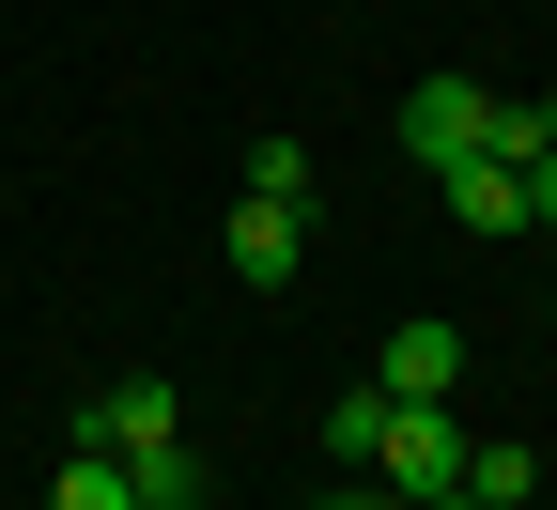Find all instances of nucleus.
<instances>
[{
	"label": "nucleus",
	"mask_w": 557,
	"mask_h": 510,
	"mask_svg": "<svg viewBox=\"0 0 557 510\" xmlns=\"http://www.w3.org/2000/svg\"><path fill=\"white\" fill-rule=\"evenodd\" d=\"M542 310H557V295H542Z\"/></svg>",
	"instance_id": "nucleus-14"
},
{
	"label": "nucleus",
	"mask_w": 557,
	"mask_h": 510,
	"mask_svg": "<svg viewBox=\"0 0 557 510\" xmlns=\"http://www.w3.org/2000/svg\"><path fill=\"white\" fill-rule=\"evenodd\" d=\"M372 387H387V402H449V387H465V325H449V310H418V325H387V356H372Z\"/></svg>",
	"instance_id": "nucleus-5"
},
{
	"label": "nucleus",
	"mask_w": 557,
	"mask_h": 510,
	"mask_svg": "<svg viewBox=\"0 0 557 510\" xmlns=\"http://www.w3.org/2000/svg\"><path fill=\"white\" fill-rule=\"evenodd\" d=\"M218 248H233V278H248V295H278V278H295V263H310V201H263V186H248Z\"/></svg>",
	"instance_id": "nucleus-4"
},
{
	"label": "nucleus",
	"mask_w": 557,
	"mask_h": 510,
	"mask_svg": "<svg viewBox=\"0 0 557 510\" xmlns=\"http://www.w3.org/2000/svg\"><path fill=\"white\" fill-rule=\"evenodd\" d=\"M124 480H139V510H218V480H201V449H186V433H171V449H139Z\"/></svg>",
	"instance_id": "nucleus-7"
},
{
	"label": "nucleus",
	"mask_w": 557,
	"mask_h": 510,
	"mask_svg": "<svg viewBox=\"0 0 557 510\" xmlns=\"http://www.w3.org/2000/svg\"><path fill=\"white\" fill-rule=\"evenodd\" d=\"M372 418H387V387H341V402H325V449H341V464H372Z\"/></svg>",
	"instance_id": "nucleus-11"
},
{
	"label": "nucleus",
	"mask_w": 557,
	"mask_h": 510,
	"mask_svg": "<svg viewBox=\"0 0 557 510\" xmlns=\"http://www.w3.org/2000/svg\"><path fill=\"white\" fill-rule=\"evenodd\" d=\"M434 186H449V216H465V233H527V171H496V156H449Z\"/></svg>",
	"instance_id": "nucleus-6"
},
{
	"label": "nucleus",
	"mask_w": 557,
	"mask_h": 510,
	"mask_svg": "<svg viewBox=\"0 0 557 510\" xmlns=\"http://www.w3.org/2000/svg\"><path fill=\"white\" fill-rule=\"evenodd\" d=\"M47 510H139V480H124L109 449H62V480H47Z\"/></svg>",
	"instance_id": "nucleus-8"
},
{
	"label": "nucleus",
	"mask_w": 557,
	"mask_h": 510,
	"mask_svg": "<svg viewBox=\"0 0 557 510\" xmlns=\"http://www.w3.org/2000/svg\"><path fill=\"white\" fill-rule=\"evenodd\" d=\"M527 109H542V156H557V94H527Z\"/></svg>",
	"instance_id": "nucleus-13"
},
{
	"label": "nucleus",
	"mask_w": 557,
	"mask_h": 510,
	"mask_svg": "<svg viewBox=\"0 0 557 510\" xmlns=\"http://www.w3.org/2000/svg\"><path fill=\"white\" fill-rule=\"evenodd\" d=\"M171 433H186L171 372H109V387L78 402V449H109V464H139V449H171Z\"/></svg>",
	"instance_id": "nucleus-2"
},
{
	"label": "nucleus",
	"mask_w": 557,
	"mask_h": 510,
	"mask_svg": "<svg viewBox=\"0 0 557 510\" xmlns=\"http://www.w3.org/2000/svg\"><path fill=\"white\" fill-rule=\"evenodd\" d=\"M480 124H496V94H480V78H418V94H403V156L449 171V156H480Z\"/></svg>",
	"instance_id": "nucleus-3"
},
{
	"label": "nucleus",
	"mask_w": 557,
	"mask_h": 510,
	"mask_svg": "<svg viewBox=\"0 0 557 510\" xmlns=\"http://www.w3.org/2000/svg\"><path fill=\"white\" fill-rule=\"evenodd\" d=\"M357 480H387V495H465V418H449V402H387Z\"/></svg>",
	"instance_id": "nucleus-1"
},
{
	"label": "nucleus",
	"mask_w": 557,
	"mask_h": 510,
	"mask_svg": "<svg viewBox=\"0 0 557 510\" xmlns=\"http://www.w3.org/2000/svg\"><path fill=\"white\" fill-rule=\"evenodd\" d=\"M248 186L263 201H310V139H248Z\"/></svg>",
	"instance_id": "nucleus-10"
},
{
	"label": "nucleus",
	"mask_w": 557,
	"mask_h": 510,
	"mask_svg": "<svg viewBox=\"0 0 557 510\" xmlns=\"http://www.w3.org/2000/svg\"><path fill=\"white\" fill-rule=\"evenodd\" d=\"M310 510H403L387 480H357V464H341V495H310Z\"/></svg>",
	"instance_id": "nucleus-12"
},
{
	"label": "nucleus",
	"mask_w": 557,
	"mask_h": 510,
	"mask_svg": "<svg viewBox=\"0 0 557 510\" xmlns=\"http://www.w3.org/2000/svg\"><path fill=\"white\" fill-rule=\"evenodd\" d=\"M465 495H480V510H527L542 464H527V449H465Z\"/></svg>",
	"instance_id": "nucleus-9"
}]
</instances>
